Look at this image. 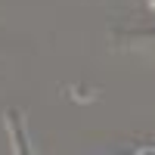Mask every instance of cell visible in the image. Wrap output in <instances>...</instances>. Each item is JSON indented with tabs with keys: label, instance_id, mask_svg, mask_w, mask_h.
I'll use <instances>...</instances> for the list:
<instances>
[{
	"label": "cell",
	"instance_id": "7a4b0ae2",
	"mask_svg": "<svg viewBox=\"0 0 155 155\" xmlns=\"http://www.w3.org/2000/svg\"><path fill=\"white\" fill-rule=\"evenodd\" d=\"M121 155H155V146H146V149H130V152H121Z\"/></svg>",
	"mask_w": 155,
	"mask_h": 155
},
{
	"label": "cell",
	"instance_id": "3957f363",
	"mask_svg": "<svg viewBox=\"0 0 155 155\" xmlns=\"http://www.w3.org/2000/svg\"><path fill=\"white\" fill-rule=\"evenodd\" d=\"M149 6H152V9H155V0H149Z\"/></svg>",
	"mask_w": 155,
	"mask_h": 155
},
{
	"label": "cell",
	"instance_id": "6da1fadb",
	"mask_svg": "<svg viewBox=\"0 0 155 155\" xmlns=\"http://www.w3.org/2000/svg\"><path fill=\"white\" fill-rule=\"evenodd\" d=\"M3 121H6V130H9V140H12V155H34L31 140H28V134H25V118H22V112L9 109Z\"/></svg>",
	"mask_w": 155,
	"mask_h": 155
}]
</instances>
